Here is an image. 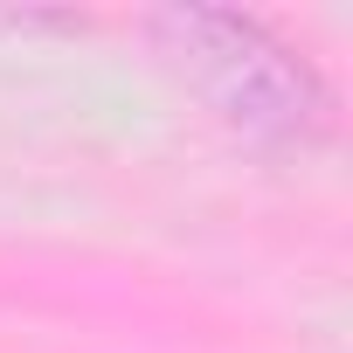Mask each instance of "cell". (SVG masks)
I'll return each instance as SVG.
<instances>
[{"label":"cell","instance_id":"cell-1","mask_svg":"<svg viewBox=\"0 0 353 353\" xmlns=\"http://www.w3.org/2000/svg\"><path fill=\"white\" fill-rule=\"evenodd\" d=\"M152 42H159L166 70L188 77L229 125L277 139V145L325 132L332 97H325L319 70L291 42H277L263 21L229 14V8H166V14H152Z\"/></svg>","mask_w":353,"mask_h":353}]
</instances>
